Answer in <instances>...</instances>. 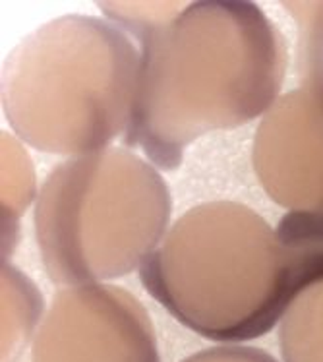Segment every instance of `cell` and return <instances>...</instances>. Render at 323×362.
<instances>
[{"label": "cell", "mask_w": 323, "mask_h": 362, "mask_svg": "<svg viewBox=\"0 0 323 362\" xmlns=\"http://www.w3.org/2000/svg\"><path fill=\"white\" fill-rule=\"evenodd\" d=\"M310 80L283 97L273 119L259 130L285 138V146L259 140L262 180L275 202L290 211L277 225V237L288 248L323 244V22L308 37Z\"/></svg>", "instance_id": "6da1fadb"}, {"label": "cell", "mask_w": 323, "mask_h": 362, "mask_svg": "<svg viewBox=\"0 0 323 362\" xmlns=\"http://www.w3.org/2000/svg\"><path fill=\"white\" fill-rule=\"evenodd\" d=\"M281 325V351L287 362H323V244L314 281L294 298Z\"/></svg>", "instance_id": "7a4b0ae2"}]
</instances>
